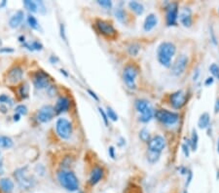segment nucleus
I'll list each match as a JSON object with an SVG mask.
<instances>
[{
  "label": "nucleus",
  "instance_id": "1",
  "mask_svg": "<svg viewBox=\"0 0 219 193\" xmlns=\"http://www.w3.org/2000/svg\"><path fill=\"white\" fill-rule=\"evenodd\" d=\"M176 54V46L171 41H164L159 44L156 51L158 63L162 66L170 68Z\"/></svg>",
  "mask_w": 219,
  "mask_h": 193
},
{
  "label": "nucleus",
  "instance_id": "2",
  "mask_svg": "<svg viewBox=\"0 0 219 193\" xmlns=\"http://www.w3.org/2000/svg\"><path fill=\"white\" fill-rule=\"evenodd\" d=\"M134 107L136 111L139 113L138 120L141 123H149L153 118L155 109L151 105V104L145 99H137L134 101Z\"/></svg>",
  "mask_w": 219,
  "mask_h": 193
},
{
  "label": "nucleus",
  "instance_id": "3",
  "mask_svg": "<svg viewBox=\"0 0 219 193\" xmlns=\"http://www.w3.org/2000/svg\"><path fill=\"white\" fill-rule=\"evenodd\" d=\"M57 180L61 185L70 192L77 191L79 188V180L76 175L71 171L63 170L57 173Z\"/></svg>",
  "mask_w": 219,
  "mask_h": 193
},
{
  "label": "nucleus",
  "instance_id": "4",
  "mask_svg": "<svg viewBox=\"0 0 219 193\" xmlns=\"http://www.w3.org/2000/svg\"><path fill=\"white\" fill-rule=\"evenodd\" d=\"M139 74V67L133 64H128L123 69V80L126 86L130 90L136 89V78Z\"/></svg>",
  "mask_w": 219,
  "mask_h": 193
},
{
  "label": "nucleus",
  "instance_id": "5",
  "mask_svg": "<svg viewBox=\"0 0 219 193\" xmlns=\"http://www.w3.org/2000/svg\"><path fill=\"white\" fill-rule=\"evenodd\" d=\"M154 118L158 120L160 123L167 126H172L175 125L180 119V115L179 113L175 112V111H171L165 108H159L155 110Z\"/></svg>",
  "mask_w": 219,
  "mask_h": 193
},
{
  "label": "nucleus",
  "instance_id": "6",
  "mask_svg": "<svg viewBox=\"0 0 219 193\" xmlns=\"http://www.w3.org/2000/svg\"><path fill=\"white\" fill-rule=\"evenodd\" d=\"M14 177L19 185L23 189H29L34 186V182H35L34 179L31 175H29L27 167L19 168L16 170L14 173Z\"/></svg>",
  "mask_w": 219,
  "mask_h": 193
},
{
  "label": "nucleus",
  "instance_id": "7",
  "mask_svg": "<svg viewBox=\"0 0 219 193\" xmlns=\"http://www.w3.org/2000/svg\"><path fill=\"white\" fill-rule=\"evenodd\" d=\"M95 26L99 33L109 39H115L118 35V31L114 27L113 24L111 22L106 21V20H102V19L96 20Z\"/></svg>",
  "mask_w": 219,
  "mask_h": 193
},
{
  "label": "nucleus",
  "instance_id": "8",
  "mask_svg": "<svg viewBox=\"0 0 219 193\" xmlns=\"http://www.w3.org/2000/svg\"><path fill=\"white\" fill-rule=\"evenodd\" d=\"M188 63H189V59L187 55L181 54V55L177 56L170 67L171 74L174 77L181 76L185 72V70L188 66Z\"/></svg>",
  "mask_w": 219,
  "mask_h": 193
},
{
  "label": "nucleus",
  "instance_id": "9",
  "mask_svg": "<svg viewBox=\"0 0 219 193\" xmlns=\"http://www.w3.org/2000/svg\"><path fill=\"white\" fill-rule=\"evenodd\" d=\"M56 130L58 137L63 139H68L72 136L73 127L71 122L66 118H58L56 123Z\"/></svg>",
  "mask_w": 219,
  "mask_h": 193
},
{
  "label": "nucleus",
  "instance_id": "10",
  "mask_svg": "<svg viewBox=\"0 0 219 193\" xmlns=\"http://www.w3.org/2000/svg\"><path fill=\"white\" fill-rule=\"evenodd\" d=\"M187 93L184 92L183 90H177L175 92L172 93L170 97H168V101H170L171 106L176 110L183 108L187 104Z\"/></svg>",
  "mask_w": 219,
  "mask_h": 193
},
{
  "label": "nucleus",
  "instance_id": "11",
  "mask_svg": "<svg viewBox=\"0 0 219 193\" xmlns=\"http://www.w3.org/2000/svg\"><path fill=\"white\" fill-rule=\"evenodd\" d=\"M166 24L167 26H174L177 25L179 7L176 2H170L166 6Z\"/></svg>",
  "mask_w": 219,
  "mask_h": 193
},
{
  "label": "nucleus",
  "instance_id": "12",
  "mask_svg": "<svg viewBox=\"0 0 219 193\" xmlns=\"http://www.w3.org/2000/svg\"><path fill=\"white\" fill-rule=\"evenodd\" d=\"M166 145H167L166 139H164V137L160 135H155L151 137V139H149V141L147 143L148 151L156 152V153H160V154L166 148Z\"/></svg>",
  "mask_w": 219,
  "mask_h": 193
},
{
  "label": "nucleus",
  "instance_id": "13",
  "mask_svg": "<svg viewBox=\"0 0 219 193\" xmlns=\"http://www.w3.org/2000/svg\"><path fill=\"white\" fill-rule=\"evenodd\" d=\"M33 83L36 89H45L50 85V76L43 70H39L35 72L33 76Z\"/></svg>",
  "mask_w": 219,
  "mask_h": 193
},
{
  "label": "nucleus",
  "instance_id": "14",
  "mask_svg": "<svg viewBox=\"0 0 219 193\" xmlns=\"http://www.w3.org/2000/svg\"><path fill=\"white\" fill-rule=\"evenodd\" d=\"M178 20L180 24L185 27H191L193 25V14L192 10L189 7H184L178 14Z\"/></svg>",
  "mask_w": 219,
  "mask_h": 193
},
{
  "label": "nucleus",
  "instance_id": "15",
  "mask_svg": "<svg viewBox=\"0 0 219 193\" xmlns=\"http://www.w3.org/2000/svg\"><path fill=\"white\" fill-rule=\"evenodd\" d=\"M55 114V109L52 105H44L39 110L37 114V120L41 123H47L53 119Z\"/></svg>",
  "mask_w": 219,
  "mask_h": 193
},
{
  "label": "nucleus",
  "instance_id": "16",
  "mask_svg": "<svg viewBox=\"0 0 219 193\" xmlns=\"http://www.w3.org/2000/svg\"><path fill=\"white\" fill-rule=\"evenodd\" d=\"M24 76V71L19 66H14L7 73V82L10 84H17L22 80Z\"/></svg>",
  "mask_w": 219,
  "mask_h": 193
},
{
  "label": "nucleus",
  "instance_id": "17",
  "mask_svg": "<svg viewBox=\"0 0 219 193\" xmlns=\"http://www.w3.org/2000/svg\"><path fill=\"white\" fill-rule=\"evenodd\" d=\"M70 107V99L66 97H59L57 100L56 106L54 107L56 114H61L66 111Z\"/></svg>",
  "mask_w": 219,
  "mask_h": 193
},
{
  "label": "nucleus",
  "instance_id": "18",
  "mask_svg": "<svg viewBox=\"0 0 219 193\" xmlns=\"http://www.w3.org/2000/svg\"><path fill=\"white\" fill-rule=\"evenodd\" d=\"M103 176H104V170H103V168H102V167H99V166L95 167V168L92 170L91 175H90L89 184H91L92 186L97 184L98 182L102 179Z\"/></svg>",
  "mask_w": 219,
  "mask_h": 193
},
{
  "label": "nucleus",
  "instance_id": "19",
  "mask_svg": "<svg viewBox=\"0 0 219 193\" xmlns=\"http://www.w3.org/2000/svg\"><path fill=\"white\" fill-rule=\"evenodd\" d=\"M158 25V17L156 14H148L144 20V23H143V29L145 32H149L153 30Z\"/></svg>",
  "mask_w": 219,
  "mask_h": 193
},
{
  "label": "nucleus",
  "instance_id": "20",
  "mask_svg": "<svg viewBox=\"0 0 219 193\" xmlns=\"http://www.w3.org/2000/svg\"><path fill=\"white\" fill-rule=\"evenodd\" d=\"M25 13L23 11H17L12 17L9 20V26L12 28H17L22 25L24 21Z\"/></svg>",
  "mask_w": 219,
  "mask_h": 193
},
{
  "label": "nucleus",
  "instance_id": "21",
  "mask_svg": "<svg viewBox=\"0 0 219 193\" xmlns=\"http://www.w3.org/2000/svg\"><path fill=\"white\" fill-rule=\"evenodd\" d=\"M114 16H115V18H116V20L118 22H120V23H122L124 25L128 24L129 15L123 8H116L114 10Z\"/></svg>",
  "mask_w": 219,
  "mask_h": 193
},
{
  "label": "nucleus",
  "instance_id": "22",
  "mask_svg": "<svg viewBox=\"0 0 219 193\" xmlns=\"http://www.w3.org/2000/svg\"><path fill=\"white\" fill-rule=\"evenodd\" d=\"M128 6L132 12H134L136 16H141L144 13V6L142 3L137 1H130L128 3Z\"/></svg>",
  "mask_w": 219,
  "mask_h": 193
},
{
  "label": "nucleus",
  "instance_id": "23",
  "mask_svg": "<svg viewBox=\"0 0 219 193\" xmlns=\"http://www.w3.org/2000/svg\"><path fill=\"white\" fill-rule=\"evenodd\" d=\"M211 124V116L207 112H204L201 114V116L199 117L198 120V127L201 130H205L210 127Z\"/></svg>",
  "mask_w": 219,
  "mask_h": 193
},
{
  "label": "nucleus",
  "instance_id": "24",
  "mask_svg": "<svg viewBox=\"0 0 219 193\" xmlns=\"http://www.w3.org/2000/svg\"><path fill=\"white\" fill-rule=\"evenodd\" d=\"M0 188L5 193H11L14 190V182L10 179H0Z\"/></svg>",
  "mask_w": 219,
  "mask_h": 193
},
{
  "label": "nucleus",
  "instance_id": "25",
  "mask_svg": "<svg viewBox=\"0 0 219 193\" xmlns=\"http://www.w3.org/2000/svg\"><path fill=\"white\" fill-rule=\"evenodd\" d=\"M190 141V146L191 149L193 151H196L198 148V145H199V135H198V132L196 129L192 130V135H191V139H189Z\"/></svg>",
  "mask_w": 219,
  "mask_h": 193
},
{
  "label": "nucleus",
  "instance_id": "26",
  "mask_svg": "<svg viewBox=\"0 0 219 193\" xmlns=\"http://www.w3.org/2000/svg\"><path fill=\"white\" fill-rule=\"evenodd\" d=\"M140 49H141L140 45L138 43H132L128 47V53L132 57H136L139 53V51H140Z\"/></svg>",
  "mask_w": 219,
  "mask_h": 193
},
{
  "label": "nucleus",
  "instance_id": "27",
  "mask_svg": "<svg viewBox=\"0 0 219 193\" xmlns=\"http://www.w3.org/2000/svg\"><path fill=\"white\" fill-rule=\"evenodd\" d=\"M160 153H156V152L147 151V161L150 164H156L157 162L160 160Z\"/></svg>",
  "mask_w": 219,
  "mask_h": 193
},
{
  "label": "nucleus",
  "instance_id": "28",
  "mask_svg": "<svg viewBox=\"0 0 219 193\" xmlns=\"http://www.w3.org/2000/svg\"><path fill=\"white\" fill-rule=\"evenodd\" d=\"M24 46L27 48L29 51H41L43 49V45L38 42V41H33L32 43H25Z\"/></svg>",
  "mask_w": 219,
  "mask_h": 193
},
{
  "label": "nucleus",
  "instance_id": "29",
  "mask_svg": "<svg viewBox=\"0 0 219 193\" xmlns=\"http://www.w3.org/2000/svg\"><path fill=\"white\" fill-rule=\"evenodd\" d=\"M138 137H139V139H140L143 141V143H148L149 139H151L150 132H149L146 128H143V129H141L140 131H139Z\"/></svg>",
  "mask_w": 219,
  "mask_h": 193
},
{
  "label": "nucleus",
  "instance_id": "30",
  "mask_svg": "<svg viewBox=\"0 0 219 193\" xmlns=\"http://www.w3.org/2000/svg\"><path fill=\"white\" fill-rule=\"evenodd\" d=\"M24 4H25V6L29 10V11H31L32 13L38 12V3H37V1H30V0H25Z\"/></svg>",
  "mask_w": 219,
  "mask_h": 193
},
{
  "label": "nucleus",
  "instance_id": "31",
  "mask_svg": "<svg viewBox=\"0 0 219 193\" xmlns=\"http://www.w3.org/2000/svg\"><path fill=\"white\" fill-rule=\"evenodd\" d=\"M105 113H106V115H107V118H108V120H111V121H113V122H116V121H118V114L115 112V110L112 108V107H110V106H107L106 107V110H105Z\"/></svg>",
  "mask_w": 219,
  "mask_h": 193
},
{
  "label": "nucleus",
  "instance_id": "32",
  "mask_svg": "<svg viewBox=\"0 0 219 193\" xmlns=\"http://www.w3.org/2000/svg\"><path fill=\"white\" fill-rule=\"evenodd\" d=\"M0 145L4 148H10L13 146V140L9 137H0Z\"/></svg>",
  "mask_w": 219,
  "mask_h": 193
},
{
  "label": "nucleus",
  "instance_id": "33",
  "mask_svg": "<svg viewBox=\"0 0 219 193\" xmlns=\"http://www.w3.org/2000/svg\"><path fill=\"white\" fill-rule=\"evenodd\" d=\"M27 23H28V26H30L32 29H35V30H39V29H40V26H39L38 21L36 20V18L33 17L32 15H29V16L27 17Z\"/></svg>",
  "mask_w": 219,
  "mask_h": 193
},
{
  "label": "nucleus",
  "instance_id": "34",
  "mask_svg": "<svg viewBox=\"0 0 219 193\" xmlns=\"http://www.w3.org/2000/svg\"><path fill=\"white\" fill-rule=\"evenodd\" d=\"M210 72L212 74L213 78H216L219 80V66L216 64H211L210 65Z\"/></svg>",
  "mask_w": 219,
  "mask_h": 193
},
{
  "label": "nucleus",
  "instance_id": "35",
  "mask_svg": "<svg viewBox=\"0 0 219 193\" xmlns=\"http://www.w3.org/2000/svg\"><path fill=\"white\" fill-rule=\"evenodd\" d=\"M188 141V144L184 143L182 145H181V148H182V151H183V153L185 155V157H189L190 156V150H191V146H190V141L187 140Z\"/></svg>",
  "mask_w": 219,
  "mask_h": 193
},
{
  "label": "nucleus",
  "instance_id": "36",
  "mask_svg": "<svg viewBox=\"0 0 219 193\" xmlns=\"http://www.w3.org/2000/svg\"><path fill=\"white\" fill-rule=\"evenodd\" d=\"M19 95H21V97H22L23 99L27 98V96H28V85H27V84L22 85L21 88H19Z\"/></svg>",
  "mask_w": 219,
  "mask_h": 193
},
{
  "label": "nucleus",
  "instance_id": "37",
  "mask_svg": "<svg viewBox=\"0 0 219 193\" xmlns=\"http://www.w3.org/2000/svg\"><path fill=\"white\" fill-rule=\"evenodd\" d=\"M97 4L106 10H109V9L112 8V2L109 1V0H98Z\"/></svg>",
  "mask_w": 219,
  "mask_h": 193
},
{
  "label": "nucleus",
  "instance_id": "38",
  "mask_svg": "<svg viewBox=\"0 0 219 193\" xmlns=\"http://www.w3.org/2000/svg\"><path fill=\"white\" fill-rule=\"evenodd\" d=\"M16 112L19 115H25L27 113V108L24 105H19L16 107Z\"/></svg>",
  "mask_w": 219,
  "mask_h": 193
},
{
  "label": "nucleus",
  "instance_id": "39",
  "mask_svg": "<svg viewBox=\"0 0 219 193\" xmlns=\"http://www.w3.org/2000/svg\"><path fill=\"white\" fill-rule=\"evenodd\" d=\"M210 36H211V42L213 43V45H217V38H216V35H215V32L213 30V26H210Z\"/></svg>",
  "mask_w": 219,
  "mask_h": 193
},
{
  "label": "nucleus",
  "instance_id": "40",
  "mask_svg": "<svg viewBox=\"0 0 219 193\" xmlns=\"http://www.w3.org/2000/svg\"><path fill=\"white\" fill-rule=\"evenodd\" d=\"M0 104H10V105H13V101H12V99H10L8 96L1 95V96H0Z\"/></svg>",
  "mask_w": 219,
  "mask_h": 193
},
{
  "label": "nucleus",
  "instance_id": "41",
  "mask_svg": "<svg viewBox=\"0 0 219 193\" xmlns=\"http://www.w3.org/2000/svg\"><path fill=\"white\" fill-rule=\"evenodd\" d=\"M98 111H99V113H101V117H102V120L104 122V124L105 126H108V118H107V115L105 113V110L102 109L101 107H98Z\"/></svg>",
  "mask_w": 219,
  "mask_h": 193
},
{
  "label": "nucleus",
  "instance_id": "42",
  "mask_svg": "<svg viewBox=\"0 0 219 193\" xmlns=\"http://www.w3.org/2000/svg\"><path fill=\"white\" fill-rule=\"evenodd\" d=\"M187 179H186V184H185V188H187L189 186V184H191L192 181V179H193V173L191 170H188V173H187Z\"/></svg>",
  "mask_w": 219,
  "mask_h": 193
},
{
  "label": "nucleus",
  "instance_id": "43",
  "mask_svg": "<svg viewBox=\"0 0 219 193\" xmlns=\"http://www.w3.org/2000/svg\"><path fill=\"white\" fill-rule=\"evenodd\" d=\"M108 154H109V156H110L112 159H115V157H116V150H115V147L114 146H109L108 147Z\"/></svg>",
  "mask_w": 219,
  "mask_h": 193
},
{
  "label": "nucleus",
  "instance_id": "44",
  "mask_svg": "<svg viewBox=\"0 0 219 193\" xmlns=\"http://www.w3.org/2000/svg\"><path fill=\"white\" fill-rule=\"evenodd\" d=\"M213 82H214V78H213L212 76H211V77H207V78L205 79V85L208 87V86L212 85Z\"/></svg>",
  "mask_w": 219,
  "mask_h": 193
},
{
  "label": "nucleus",
  "instance_id": "45",
  "mask_svg": "<svg viewBox=\"0 0 219 193\" xmlns=\"http://www.w3.org/2000/svg\"><path fill=\"white\" fill-rule=\"evenodd\" d=\"M200 68H197L195 71H194V73H193V81H197L198 80V78H199V76H200Z\"/></svg>",
  "mask_w": 219,
  "mask_h": 193
},
{
  "label": "nucleus",
  "instance_id": "46",
  "mask_svg": "<svg viewBox=\"0 0 219 193\" xmlns=\"http://www.w3.org/2000/svg\"><path fill=\"white\" fill-rule=\"evenodd\" d=\"M88 93L90 94V96H91L95 100H96V101H98L99 100V98L96 96V94L95 93V92H93V91L92 90H88Z\"/></svg>",
  "mask_w": 219,
  "mask_h": 193
},
{
  "label": "nucleus",
  "instance_id": "47",
  "mask_svg": "<svg viewBox=\"0 0 219 193\" xmlns=\"http://www.w3.org/2000/svg\"><path fill=\"white\" fill-rule=\"evenodd\" d=\"M61 36L64 41H66V37H65V33H64V26L63 24L61 25Z\"/></svg>",
  "mask_w": 219,
  "mask_h": 193
},
{
  "label": "nucleus",
  "instance_id": "48",
  "mask_svg": "<svg viewBox=\"0 0 219 193\" xmlns=\"http://www.w3.org/2000/svg\"><path fill=\"white\" fill-rule=\"evenodd\" d=\"M178 170H179V172H180L181 175H187V173H188V170L185 167H180Z\"/></svg>",
  "mask_w": 219,
  "mask_h": 193
},
{
  "label": "nucleus",
  "instance_id": "49",
  "mask_svg": "<svg viewBox=\"0 0 219 193\" xmlns=\"http://www.w3.org/2000/svg\"><path fill=\"white\" fill-rule=\"evenodd\" d=\"M0 52L1 53H13L14 52V50L13 49H11V48H5V49H1L0 50Z\"/></svg>",
  "mask_w": 219,
  "mask_h": 193
},
{
  "label": "nucleus",
  "instance_id": "50",
  "mask_svg": "<svg viewBox=\"0 0 219 193\" xmlns=\"http://www.w3.org/2000/svg\"><path fill=\"white\" fill-rule=\"evenodd\" d=\"M214 112H215V113H218V112H219V99L216 100V103H215V105H214Z\"/></svg>",
  "mask_w": 219,
  "mask_h": 193
},
{
  "label": "nucleus",
  "instance_id": "51",
  "mask_svg": "<svg viewBox=\"0 0 219 193\" xmlns=\"http://www.w3.org/2000/svg\"><path fill=\"white\" fill-rule=\"evenodd\" d=\"M119 146H124L126 145V139L124 138H120V141L118 143Z\"/></svg>",
  "mask_w": 219,
  "mask_h": 193
},
{
  "label": "nucleus",
  "instance_id": "52",
  "mask_svg": "<svg viewBox=\"0 0 219 193\" xmlns=\"http://www.w3.org/2000/svg\"><path fill=\"white\" fill-rule=\"evenodd\" d=\"M50 60H51V62H52L53 64H55L56 62H57L58 59H57V58H56L55 56H52L51 58H50Z\"/></svg>",
  "mask_w": 219,
  "mask_h": 193
},
{
  "label": "nucleus",
  "instance_id": "53",
  "mask_svg": "<svg viewBox=\"0 0 219 193\" xmlns=\"http://www.w3.org/2000/svg\"><path fill=\"white\" fill-rule=\"evenodd\" d=\"M14 120H15V121H19V114H18V113L15 114V115H14Z\"/></svg>",
  "mask_w": 219,
  "mask_h": 193
},
{
  "label": "nucleus",
  "instance_id": "54",
  "mask_svg": "<svg viewBox=\"0 0 219 193\" xmlns=\"http://www.w3.org/2000/svg\"><path fill=\"white\" fill-rule=\"evenodd\" d=\"M217 151L219 153V139H218V141H217Z\"/></svg>",
  "mask_w": 219,
  "mask_h": 193
},
{
  "label": "nucleus",
  "instance_id": "55",
  "mask_svg": "<svg viewBox=\"0 0 219 193\" xmlns=\"http://www.w3.org/2000/svg\"><path fill=\"white\" fill-rule=\"evenodd\" d=\"M5 4H6V1H3V2H2V4H0V8H1V7H3Z\"/></svg>",
  "mask_w": 219,
  "mask_h": 193
},
{
  "label": "nucleus",
  "instance_id": "56",
  "mask_svg": "<svg viewBox=\"0 0 219 193\" xmlns=\"http://www.w3.org/2000/svg\"><path fill=\"white\" fill-rule=\"evenodd\" d=\"M218 14H219V9H218Z\"/></svg>",
  "mask_w": 219,
  "mask_h": 193
},
{
  "label": "nucleus",
  "instance_id": "57",
  "mask_svg": "<svg viewBox=\"0 0 219 193\" xmlns=\"http://www.w3.org/2000/svg\"><path fill=\"white\" fill-rule=\"evenodd\" d=\"M79 193H83V192H79Z\"/></svg>",
  "mask_w": 219,
  "mask_h": 193
},
{
  "label": "nucleus",
  "instance_id": "58",
  "mask_svg": "<svg viewBox=\"0 0 219 193\" xmlns=\"http://www.w3.org/2000/svg\"><path fill=\"white\" fill-rule=\"evenodd\" d=\"M0 156H1V154H0Z\"/></svg>",
  "mask_w": 219,
  "mask_h": 193
}]
</instances>
